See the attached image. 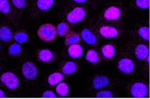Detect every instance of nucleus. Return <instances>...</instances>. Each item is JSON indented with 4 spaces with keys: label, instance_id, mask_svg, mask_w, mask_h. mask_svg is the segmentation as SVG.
Segmentation results:
<instances>
[{
    "label": "nucleus",
    "instance_id": "obj_1",
    "mask_svg": "<svg viewBox=\"0 0 150 99\" xmlns=\"http://www.w3.org/2000/svg\"><path fill=\"white\" fill-rule=\"evenodd\" d=\"M38 35L43 41H51L56 37V28L50 23L43 24L39 27L38 30Z\"/></svg>",
    "mask_w": 150,
    "mask_h": 99
},
{
    "label": "nucleus",
    "instance_id": "obj_2",
    "mask_svg": "<svg viewBox=\"0 0 150 99\" xmlns=\"http://www.w3.org/2000/svg\"><path fill=\"white\" fill-rule=\"evenodd\" d=\"M1 80L8 88L11 90L16 88L19 84L16 76L11 72L4 73L1 77Z\"/></svg>",
    "mask_w": 150,
    "mask_h": 99
},
{
    "label": "nucleus",
    "instance_id": "obj_3",
    "mask_svg": "<svg viewBox=\"0 0 150 99\" xmlns=\"http://www.w3.org/2000/svg\"><path fill=\"white\" fill-rule=\"evenodd\" d=\"M131 92L135 98H145L147 96L148 88L144 84L137 83L132 86Z\"/></svg>",
    "mask_w": 150,
    "mask_h": 99
},
{
    "label": "nucleus",
    "instance_id": "obj_4",
    "mask_svg": "<svg viewBox=\"0 0 150 99\" xmlns=\"http://www.w3.org/2000/svg\"><path fill=\"white\" fill-rule=\"evenodd\" d=\"M22 73L27 79H33L36 77L38 70L36 66L32 62H28L24 63L22 68Z\"/></svg>",
    "mask_w": 150,
    "mask_h": 99
},
{
    "label": "nucleus",
    "instance_id": "obj_5",
    "mask_svg": "<svg viewBox=\"0 0 150 99\" xmlns=\"http://www.w3.org/2000/svg\"><path fill=\"white\" fill-rule=\"evenodd\" d=\"M84 16L85 12L83 8L77 7L67 15V20L70 23H76L81 21Z\"/></svg>",
    "mask_w": 150,
    "mask_h": 99
},
{
    "label": "nucleus",
    "instance_id": "obj_6",
    "mask_svg": "<svg viewBox=\"0 0 150 99\" xmlns=\"http://www.w3.org/2000/svg\"><path fill=\"white\" fill-rule=\"evenodd\" d=\"M134 67L132 61L128 58L121 59L118 63V69L124 73H130L132 71Z\"/></svg>",
    "mask_w": 150,
    "mask_h": 99
},
{
    "label": "nucleus",
    "instance_id": "obj_7",
    "mask_svg": "<svg viewBox=\"0 0 150 99\" xmlns=\"http://www.w3.org/2000/svg\"><path fill=\"white\" fill-rule=\"evenodd\" d=\"M109 83V80L107 77L104 76H96L93 81V87L96 89H100L107 85H108Z\"/></svg>",
    "mask_w": 150,
    "mask_h": 99
},
{
    "label": "nucleus",
    "instance_id": "obj_8",
    "mask_svg": "<svg viewBox=\"0 0 150 99\" xmlns=\"http://www.w3.org/2000/svg\"><path fill=\"white\" fill-rule=\"evenodd\" d=\"M100 32L103 36L107 38H112L118 35L117 29L112 26H109L101 27L100 29Z\"/></svg>",
    "mask_w": 150,
    "mask_h": 99
},
{
    "label": "nucleus",
    "instance_id": "obj_9",
    "mask_svg": "<svg viewBox=\"0 0 150 99\" xmlns=\"http://www.w3.org/2000/svg\"><path fill=\"white\" fill-rule=\"evenodd\" d=\"M120 15V11L115 6H111L108 8L105 13L104 17L108 20H115L119 18Z\"/></svg>",
    "mask_w": 150,
    "mask_h": 99
},
{
    "label": "nucleus",
    "instance_id": "obj_10",
    "mask_svg": "<svg viewBox=\"0 0 150 99\" xmlns=\"http://www.w3.org/2000/svg\"><path fill=\"white\" fill-rule=\"evenodd\" d=\"M135 53L138 59H145L148 56V47L145 45H139L137 47Z\"/></svg>",
    "mask_w": 150,
    "mask_h": 99
},
{
    "label": "nucleus",
    "instance_id": "obj_11",
    "mask_svg": "<svg viewBox=\"0 0 150 99\" xmlns=\"http://www.w3.org/2000/svg\"><path fill=\"white\" fill-rule=\"evenodd\" d=\"M83 52L82 47L80 45L77 44H73L71 45L68 49V53L71 57L77 58L80 57Z\"/></svg>",
    "mask_w": 150,
    "mask_h": 99
},
{
    "label": "nucleus",
    "instance_id": "obj_12",
    "mask_svg": "<svg viewBox=\"0 0 150 99\" xmlns=\"http://www.w3.org/2000/svg\"><path fill=\"white\" fill-rule=\"evenodd\" d=\"M81 36L83 39L90 45L94 44L96 41V36L87 29H85L81 32Z\"/></svg>",
    "mask_w": 150,
    "mask_h": 99
},
{
    "label": "nucleus",
    "instance_id": "obj_13",
    "mask_svg": "<svg viewBox=\"0 0 150 99\" xmlns=\"http://www.w3.org/2000/svg\"><path fill=\"white\" fill-rule=\"evenodd\" d=\"M12 38V33L10 29L6 26L0 28V39L4 42H8Z\"/></svg>",
    "mask_w": 150,
    "mask_h": 99
},
{
    "label": "nucleus",
    "instance_id": "obj_14",
    "mask_svg": "<svg viewBox=\"0 0 150 99\" xmlns=\"http://www.w3.org/2000/svg\"><path fill=\"white\" fill-rule=\"evenodd\" d=\"M67 33L68 34L66 35V40H65V42L66 45L74 44L75 43L80 40V36L77 33L74 32H70Z\"/></svg>",
    "mask_w": 150,
    "mask_h": 99
},
{
    "label": "nucleus",
    "instance_id": "obj_15",
    "mask_svg": "<svg viewBox=\"0 0 150 99\" xmlns=\"http://www.w3.org/2000/svg\"><path fill=\"white\" fill-rule=\"evenodd\" d=\"M63 75L60 73H54L50 74L48 78V83L52 86L56 85L63 79Z\"/></svg>",
    "mask_w": 150,
    "mask_h": 99
},
{
    "label": "nucleus",
    "instance_id": "obj_16",
    "mask_svg": "<svg viewBox=\"0 0 150 99\" xmlns=\"http://www.w3.org/2000/svg\"><path fill=\"white\" fill-rule=\"evenodd\" d=\"M53 57V54L52 52L49 50H40L39 53V59L45 62H47L50 61Z\"/></svg>",
    "mask_w": 150,
    "mask_h": 99
},
{
    "label": "nucleus",
    "instance_id": "obj_17",
    "mask_svg": "<svg viewBox=\"0 0 150 99\" xmlns=\"http://www.w3.org/2000/svg\"><path fill=\"white\" fill-rule=\"evenodd\" d=\"M102 53L106 58H111L114 54V48L111 45H105L102 49Z\"/></svg>",
    "mask_w": 150,
    "mask_h": 99
},
{
    "label": "nucleus",
    "instance_id": "obj_18",
    "mask_svg": "<svg viewBox=\"0 0 150 99\" xmlns=\"http://www.w3.org/2000/svg\"><path fill=\"white\" fill-rule=\"evenodd\" d=\"M54 0H38L37 5L38 8L43 11L49 9L53 4Z\"/></svg>",
    "mask_w": 150,
    "mask_h": 99
},
{
    "label": "nucleus",
    "instance_id": "obj_19",
    "mask_svg": "<svg viewBox=\"0 0 150 99\" xmlns=\"http://www.w3.org/2000/svg\"><path fill=\"white\" fill-rule=\"evenodd\" d=\"M76 64L73 62H67L63 67V72L66 74H70L76 70Z\"/></svg>",
    "mask_w": 150,
    "mask_h": 99
},
{
    "label": "nucleus",
    "instance_id": "obj_20",
    "mask_svg": "<svg viewBox=\"0 0 150 99\" xmlns=\"http://www.w3.org/2000/svg\"><path fill=\"white\" fill-rule=\"evenodd\" d=\"M56 90L60 95L65 96L69 91V87L66 83H61L57 85Z\"/></svg>",
    "mask_w": 150,
    "mask_h": 99
},
{
    "label": "nucleus",
    "instance_id": "obj_21",
    "mask_svg": "<svg viewBox=\"0 0 150 99\" xmlns=\"http://www.w3.org/2000/svg\"><path fill=\"white\" fill-rule=\"evenodd\" d=\"M86 59L87 61H88L90 62L96 63L98 60L97 54L95 51H94L93 50H90L87 53Z\"/></svg>",
    "mask_w": 150,
    "mask_h": 99
},
{
    "label": "nucleus",
    "instance_id": "obj_22",
    "mask_svg": "<svg viewBox=\"0 0 150 99\" xmlns=\"http://www.w3.org/2000/svg\"><path fill=\"white\" fill-rule=\"evenodd\" d=\"M69 31V27L67 24L64 23H60L57 26V33L60 36H64L67 34Z\"/></svg>",
    "mask_w": 150,
    "mask_h": 99
},
{
    "label": "nucleus",
    "instance_id": "obj_23",
    "mask_svg": "<svg viewBox=\"0 0 150 99\" xmlns=\"http://www.w3.org/2000/svg\"><path fill=\"white\" fill-rule=\"evenodd\" d=\"M0 11L7 13L10 11V6L8 0H0Z\"/></svg>",
    "mask_w": 150,
    "mask_h": 99
},
{
    "label": "nucleus",
    "instance_id": "obj_24",
    "mask_svg": "<svg viewBox=\"0 0 150 99\" xmlns=\"http://www.w3.org/2000/svg\"><path fill=\"white\" fill-rule=\"evenodd\" d=\"M21 50V47L20 45L16 43L12 45L9 48V53L12 55H16L20 53Z\"/></svg>",
    "mask_w": 150,
    "mask_h": 99
},
{
    "label": "nucleus",
    "instance_id": "obj_25",
    "mask_svg": "<svg viewBox=\"0 0 150 99\" xmlns=\"http://www.w3.org/2000/svg\"><path fill=\"white\" fill-rule=\"evenodd\" d=\"M14 39L19 43H23L27 40L28 35L24 32H18L15 35Z\"/></svg>",
    "mask_w": 150,
    "mask_h": 99
},
{
    "label": "nucleus",
    "instance_id": "obj_26",
    "mask_svg": "<svg viewBox=\"0 0 150 99\" xmlns=\"http://www.w3.org/2000/svg\"><path fill=\"white\" fill-rule=\"evenodd\" d=\"M139 35L144 39L149 40V28L148 27H142L138 30Z\"/></svg>",
    "mask_w": 150,
    "mask_h": 99
},
{
    "label": "nucleus",
    "instance_id": "obj_27",
    "mask_svg": "<svg viewBox=\"0 0 150 99\" xmlns=\"http://www.w3.org/2000/svg\"><path fill=\"white\" fill-rule=\"evenodd\" d=\"M113 95L109 91H101L97 93L96 97L98 98H111Z\"/></svg>",
    "mask_w": 150,
    "mask_h": 99
},
{
    "label": "nucleus",
    "instance_id": "obj_28",
    "mask_svg": "<svg viewBox=\"0 0 150 99\" xmlns=\"http://www.w3.org/2000/svg\"><path fill=\"white\" fill-rule=\"evenodd\" d=\"M137 5L142 9H145L149 6V0H136Z\"/></svg>",
    "mask_w": 150,
    "mask_h": 99
},
{
    "label": "nucleus",
    "instance_id": "obj_29",
    "mask_svg": "<svg viewBox=\"0 0 150 99\" xmlns=\"http://www.w3.org/2000/svg\"><path fill=\"white\" fill-rule=\"evenodd\" d=\"M12 1L17 8H22L25 5V0H12Z\"/></svg>",
    "mask_w": 150,
    "mask_h": 99
},
{
    "label": "nucleus",
    "instance_id": "obj_30",
    "mask_svg": "<svg viewBox=\"0 0 150 99\" xmlns=\"http://www.w3.org/2000/svg\"><path fill=\"white\" fill-rule=\"evenodd\" d=\"M42 97L45 98H53L56 97V95L51 91H46L43 93Z\"/></svg>",
    "mask_w": 150,
    "mask_h": 99
},
{
    "label": "nucleus",
    "instance_id": "obj_31",
    "mask_svg": "<svg viewBox=\"0 0 150 99\" xmlns=\"http://www.w3.org/2000/svg\"><path fill=\"white\" fill-rule=\"evenodd\" d=\"M3 97H5L4 93L1 90H0V98H3Z\"/></svg>",
    "mask_w": 150,
    "mask_h": 99
},
{
    "label": "nucleus",
    "instance_id": "obj_32",
    "mask_svg": "<svg viewBox=\"0 0 150 99\" xmlns=\"http://www.w3.org/2000/svg\"><path fill=\"white\" fill-rule=\"evenodd\" d=\"M73 1L77 3H83V2H84L86 0H73Z\"/></svg>",
    "mask_w": 150,
    "mask_h": 99
},
{
    "label": "nucleus",
    "instance_id": "obj_33",
    "mask_svg": "<svg viewBox=\"0 0 150 99\" xmlns=\"http://www.w3.org/2000/svg\"><path fill=\"white\" fill-rule=\"evenodd\" d=\"M0 49H1V46H0Z\"/></svg>",
    "mask_w": 150,
    "mask_h": 99
},
{
    "label": "nucleus",
    "instance_id": "obj_34",
    "mask_svg": "<svg viewBox=\"0 0 150 99\" xmlns=\"http://www.w3.org/2000/svg\"><path fill=\"white\" fill-rule=\"evenodd\" d=\"M0 70H1V69H0Z\"/></svg>",
    "mask_w": 150,
    "mask_h": 99
}]
</instances>
